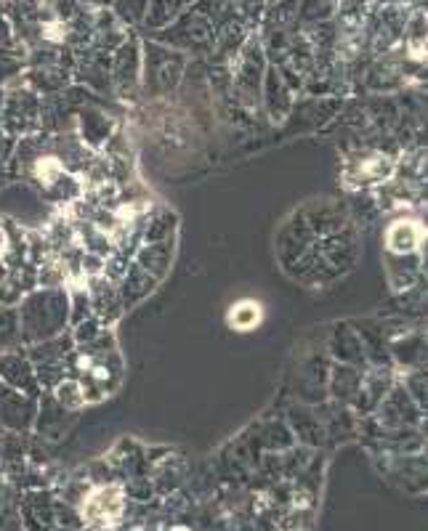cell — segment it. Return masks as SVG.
Returning <instances> with one entry per match:
<instances>
[{"mask_svg":"<svg viewBox=\"0 0 428 531\" xmlns=\"http://www.w3.org/2000/svg\"><path fill=\"white\" fill-rule=\"evenodd\" d=\"M261 322V306L256 301H240L234 303L229 311V324L237 332H250L256 330V324Z\"/></svg>","mask_w":428,"mask_h":531,"instance_id":"4","label":"cell"},{"mask_svg":"<svg viewBox=\"0 0 428 531\" xmlns=\"http://www.w3.org/2000/svg\"><path fill=\"white\" fill-rule=\"evenodd\" d=\"M141 62H144V51H141L139 40L125 38L115 48V59H112V75L117 83H136L141 75Z\"/></svg>","mask_w":428,"mask_h":531,"instance_id":"2","label":"cell"},{"mask_svg":"<svg viewBox=\"0 0 428 531\" xmlns=\"http://www.w3.org/2000/svg\"><path fill=\"white\" fill-rule=\"evenodd\" d=\"M192 6V0H149L147 16H144V27L152 32L165 30L168 24L176 22L187 8Z\"/></svg>","mask_w":428,"mask_h":531,"instance_id":"3","label":"cell"},{"mask_svg":"<svg viewBox=\"0 0 428 531\" xmlns=\"http://www.w3.org/2000/svg\"><path fill=\"white\" fill-rule=\"evenodd\" d=\"M149 0H115L112 11H115L125 24H141L147 16Z\"/></svg>","mask_w":428,"mask_h":531,"instance_id":"5","label":"cell"},{"mask_svg":"<svg viewBox=\"0 0 428 531\" xmlns=\"http://www.w3.org/2000/svg\"><path fill=\"white\" fill-rule=\"evenodd\" d=\"M112 3H115V0H88V6L96 8V11H99V8H112Z\"/></svg>","mask_w":428,"mask_h":531,"instance_id":"6","label":"cell"},{"mask_svg":"<svg viewBox=\"0 0 428 531\" xmlns=\"http://www.w3.org/2000/svg\"><path fill=\"white\" fill-rule=\"evenodd\" d=\"M157 40L163 46L181 48V51H192V54H208L213 51V40H216V27L203 11L189 6L184 14L171 22L165 30L157 32Z\"/></svg>","mask_w":428,"mask_h":531,"instance_id":"1","label":"cell"}]
</instances>
